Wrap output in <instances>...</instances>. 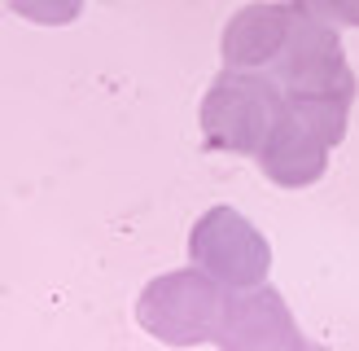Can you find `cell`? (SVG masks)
<instances>
[{"label":"cell","instance_id":"1","mask_svg":"<svg viewBox=\"0 0 359 351\" xmlns=\"http://www.w3.org/2000/svg\"><path fill=\"white\" fill-rule=\"evenodd\" d=\"M285 110V93L267 70H228L206 88L197 123H202V145L219 154H250L267 140L272 123Z\"/></svg>","mask_w":359,"mask_h":351},{"label":"cell","instance_id":"2","mask_svg":"<svg viewBox=\"0 0 359 351\" xmlns=\"http://www.w3.org/2000/svg\"><path fill=\"white\" fill-rule=\"evenodd\" d=\"M267 75L280 84L285 101H337L351 105L355 101V70L342 53V35L333 22H325L320 13L307 9L302 0L298 27L290 35V44L280 48V58L267 66Z\"/></svg>","mask_w":359,"mask_h":351},{"label":"cell","instance_id":"3","mask_svg":"<svg viewBox=\"0 0 359 351\" xmlns=\"http://www.w3.org/2000/svg\"><path fill=\"white\" fill-rule=\"evenodd\" d=\"M219 307H224V286L193 263V268L154 277L140 290L136 321L167 347H197V343H215Z\"/></svg>","mask_w":359,"mask_h":351},{"label":"cell","instance_id":"4","mask_svg":"<svg viewBox=\"0 0 359 351\" xmlns=\"http://www.w3.org/2000/svg\"><path fill=\"white\" fill-rule=\"evenodd\" d=\"M189 259L210 272L224 290L259 286L272 272V246L232 206H210L189 233Z\"/></svg>","mask_w":359,"mask_h":351},{"label":"cell","instance_id":"5","mask_svg":"<svg viewBox=\"0 0 359 351\" xmlns=\"http://www.w3.org/2000/svg\"><path fill=\"white\" fill-rule=\"evenodd\" d=\"M215 347H224V351H302L307 338L298 333L290 303L272 286L259 281V286H245V290H224Z\"/></svg>","mask_w":359,"mask_h":351},{"label":"cell","instance_id":"6","mask_svg":"<svg viewBox=\"0 0 359 351\" xmlns=\"http://www.w3.org/2000/svg\"><path fill=\"white\" fill-rule=\"evenodd\" d=\"M302 0H263V5H245L228 18L224 27V66L228 70H267L280 48L290 44L298 27Z\"/></svg>","mask_w":359,"mask_h":351},{"label":"cell","instance_id":"7","mask_svg":"<svg viewBox=\"0 0 359 351\" xmlns=\"http://www.w3.org/2000/svg\"><path fill=\"white\" fill-rule=\"evenodd\" d=\"M329 140L320 136L307 119H298L290 110V101H285L280 119L272 123V132H267V140L259 145V171L267 176L272 185L280 189H307L316 185L320 176L329 171Z\"/></svg>","mask_w":359,"mask_h":351},{"label":"cell","instance_id":"8","mask_svg":"<svg viewBox=\"0 0 359 351\" xmlns=\"http://www.w3.org/2000/svg\"><path fill=\"white\" fill-rule=\"evenodd\" d=\"M9 9L18 18H31V22H44V27H66L83 13V0H9Z\"/></svg>","mask_w":359,"mask_h":351},{"label":"cell","instance_id":"9","mask_svg":"<svg viewBox=\"0 0 359 351\" xmlns=\"http://www.w3.org/2000/svg\"><path fill=\"white\" fill-rule=\"evenodd\" d=\"M307 9L333 27H359V0H307Z\"/></svg>","mask_w":359,"mask_h":351}]
</instances>
